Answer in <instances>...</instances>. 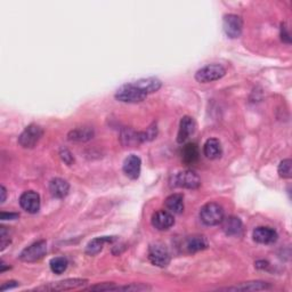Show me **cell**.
<instances>
[{
  "label": "cell",
  "instance_id": "obj_1",
  "mask_svg": "<svg viewBox=\"0 0 292 292\" xmlns=\"http://www.w3.org/2000/svg\"><path fill=\"white\" fill-rule=\"evenodd\" d=\"M200 219L207 226H215L223 222L224 209L216 202H209L200 210Z\"/></svg>",
  "mask_w": 292,
  "mask_h": 292
},
{
  "label": "cell",
  "instance_id": "obj_2",
  "mask_svg": "<svg viewBox=\"0 0 292 292\" xmlns=\"http://www.w3.org/2000/svg\"><path fill=\"white\" fill-rule=\"evenodd\" d=\"M147 97V95L138 89L134 84H128L120 87L115 93V99L124 103H140Z\"/></svg>",
  "mask_w": 292,
  "mask_h": 292
},
{
  "label": "cell",
  "instance_id": "obj_3",
  "mask_svg": "<svg viewBox=\"0 0 292 292\" xmlns=\"http://www.w3.org/2000/svg\"><path fill=\"white\" fill-rule=\"evenodd\" d=\"M226 74V70L220 64H209L203 66L196 73V79L199 83L208 84L222 79Z\"/></svg>",
  "mask_w": 292,
  "mask_h": 292
},
{
  "label": "cell",
  "instance_id": "obj_4",
  "mask_svg": "<svg viewBox=\"0 0 292 292\" xmlns=\"http://www.w3.org/2000/svg\"><path fill=\"white\" fill-rule=\"evenodd\" d=\"M148 260L158 267H166L170 263V254L165 244L153 243L148 248Z\"/></svg>",
  "mask_w": 292,
  "mask_h": 292
},
{
  "label": "cell",
  "instance_id": "obj_5",
  "mask_svg": "<svg viewBox=\"0 0 292 292\" xmlns=\"http://www.w3.org/2000/svg\"><path fill=\"white\" fill-rule=\"evenodd\" d=\"M44 135L43 128L37 125H30L18 137V144L24 148H33L42 140Z\"/></svg>",
  "mask_w": 292,
  "mask_h": 292
},
{
  "label": "cell",
  "instance_id": "obj_6",
  "mask_svg": "<svg viewBox=\"0 0 292 292\" xmlns=\"http://www.w3.org/2000/svg\"><path fill=\"white\" fill-rule=\"evenodd\" d=\"M46 252H47V243H46V241L42 240L25 248L20 255V259L24 263H33V261H38L44 258Z\"/></svg>",
  "mask_w": 292,
  "mask_h": 292
},
{
  "label": "cell",
  "instance_id": "obj_7",
  "mask_svg": "<svg viewBox=\"0 0 292 292\" xmlns=\"http://www.w3.org/2000/svg\"><path fill=\"white\" fill-rule=\"evenodd\" d=\"M223 28L224 32L230 39L239 38L243 30V21L242 18L235 14L225 15L223 20Z\"/></svg>",
  "mask_w": 292,
  "mask_h": 292
},
{
  "label": "cell",
  "instance_id": "obj_8",
  "mask_svg": "<svg viewBox=\"0 0 292 292\" xmlns=\"http://www.w3.org/2000/svg\"><path fill=\"white\" fill-rule=\"evenodd\" d=\"M87 282L88 281L83 280V279H68L64 281L55 282V283H50L48 285L40 286V288H37L35 290H38V291H66V290L80 288V286L85 285Z\"/></svg>",
  "mask_w": 292,
  "mask_h": 292
},
{
  "label": "cell",
  "instance_id": "obj_9",
  "mask_svg": "<svg viewBox=\"0 0 292 292\" xmlns=\"http://www.w3.org/2000/svg\"><path fill=\"white\" fill-rule=\"evenodd\" d=\"M176 185L183 188L194 189L201 185V179L197 172L192 170H184L176 176Z\"/></svg>",
  "mask_w": 292,
  "mask_h": 292
},
{
  "label": "cell",
  "instance_id": "obj_10",
  "mask_svg": "<svg viewBox=\"0 0 292 292\" xmlns=\"http://www.w3.org/2000/svg\"><path fill=\"white\" fill-rule=\"evenodd\" d=\"M20 206L29 213H37L40 209V197L37 192L27 191L20 198Z\"/></svg>",
  "mask_w": 292,
  "mask_h": 292
},
{
  "label": "cell",
  "instance_id": "obj_11",
  "mask_svg": "<svg viewBox=\"0 0 292 292\" xmlns=\"http://www.w3.org/2000/svg\"><path fill=\"white\" fill-rule=\"evenodd\" d=\"M175 224L172 213L166 210H159L152 216V225L158 230H167Z\"/></svg>",
  "mask_w": 292,
  "mask_h": 292
},
{
  "label": "cell",
  "instance_id": "obj_12",
  "mask_svg": "<svg viewBox=\"0 0 292 292\" xmlns=\"http://www.w3.org/2000/svg\"><path fill=\"white\" fill-rule=\"evenodd\" d=\"M196 128H197V125L193 118L188 116V115L183 116L181 120V124H179L177 142L181 143V144L184 142H186L188 138L194 134Z\"/></svg>",
  "mask_w": 292,
  "mask_h": 292
},
{
  "label": "cell",
  "instance_id": "obj_13",
  "mask_svg": "<svg viewBox=\"0 0 292 292\" xmlns=\"http://www.w3.org/2000/svg\"><path fill=\"white\" fill-rule=\"evenodd\" d=\"M252 237L256 242L261 244H270L274 243L275 241L278 240L279 235L276 233V230L273 228L260 226L254 230Z\"/></svg>",
  "mask_w": 292,
  "mask_h": 292
},
{
  "label": "cell",
  "instance_id": "obj_14",
  "mask_svg": "<svg viewBox=\"0 0 292 292\" xmlns=\"http://www.w3.org/2000/svg\"><path fill=\"white\" fill-rule=\"evenodd\" d=\"M141 168H142V161L141 159L135 154H131L124 162V172L126 173L127 177L130 179H137L141 175Z\"/></svg>",
  "mask_w": 292,
  "mask_h": 292
},
{
  "label": "cell",
  "instance_id": "obj_15",
  "mask_svg": "<svg viewBox=\"0 0 292 292\" xmlns=\"http://www.w3.org/2000/svg\"><path fill=\"white\" fill-rule=\"evenodd\" d=\"M222 227L224 233L228 235V237H237V235H240L242 233V222L238 218V217H234V216H230L223 219L222 222Z\"/></svg>",
  "mask_w": 292,
  "mask_h": 292
},
{
  "label": "cell",
  "instance_id": "obj_16",
  "mask_svg": "<svg viewBox=\"0 0 292 292\" xmlns=\"http://www.w3.org/2000/svg\"><path fill=\"white\" fill-rule=\"evenodd\" d=\"M49 191L52 196L57 199H63L69 194V183L62 178H54L49 183Z\"/></svg>",
  "mask_w": 292,
  "mask_h": 292
},
{
  "label": "cell",
  "instance_id": "obj_17",
  "mask_svg": "<svg viewBox=\"0 0 292 292\" xmlns=\"http://www.w3.org/2000/svg\"><path fill=\"white\" fill-rule=\"evenodd\" d=\"M203 153L210 160L218 159L223 154L222 144H220V142L216 140V138H210L203 146Z\"/></svg>",
  "mask_w": 292,
  "mask_h": 292
},
{
  "label": "cell",
  "instance_id": "obj_18",
  "mask_svg": "<svg viewBox=\"0 0 292 292\" xmlns=\"http://www.w3.org/2000/svg\"><path fill=\"white\" fill-rule=\"evenodd\" d=\"M134 84L138 89H141L142 91H144L146 95L155 93L159 89L161 88V81L157 78H145L135 81Z\"/></svg>",
  "mask_w": 292,
  "mask_h": 292
},
{
  "label": "cell",
  "instance_id": "obj_19",
  "mask_svg": "<svg viewBox=\"0 0 292 292\" xmlns=\"http://www.w3.org/2000/svg\"><path fill=\"white\" fill-rule=\"evenodd\" d=\"M271 286L267 282L263 281H252L247 282V283H242L237 286H232V288H225L223 290L228 291H261V290H268Z\"/></svg>",
  "mask_w": 292,
  "mask_h": 292
},
{
  "label": "cell",
  "instance_id": "obj_20",
  "mask_svg": "<svg viewBox=\"0 0 292 292\" xmlns=\"http://www.w3.org/2000/svg\"><path fill=\"white\" fill-rule=\"evenodd\" d=\"M94 130L90 127H81L70 131L68 138L71 142H87L93 138Z\"/></svg>",
  "mask_w": 292,
  "mask_h": 292
},
{
  "label": "cell",
  "instance_id": "obj_21",
  "mask_svg": "<svg viewBox=\"0 0 292 292\" xmlns=\"http://www.w3.org/2000/svg\"><path fill=\"white\" fill-rule=\"evenodd\" d=\"M185 248L188 252H191V254L198 252V251H202L208 248L207 239L204 237H201V235H194V237H189L186 240Z\"/></svg>",
  "mask_w": 292,
  "mask_h": 292
},
{
  "label": "cell",
  "instance_id": "obj_22",
  "mask_svg": "<svg viewBox=\"0 0 292 292\" xmlns=\"http://www.w3.org/2000/svg\"><path fill=\"white\" fill-rule=\"evenodd\" d=\"M166 208L170 211L171 213H182L184 211V198L182 194H171L169 196L166 201Z\"/></svg>",
  "mask_w": 292,
  "mask_h": 292
},
{
  "label": "cell",
  "instance_id": "obj_23",
  "mask_svg": "<svg viewBox=\"0 0 292 292\" xmlns=\"http://www.w3.org/2000/svg\"><path fill=\"white\" fill-rule=\"evenodd\" d=\"M199 147L194 143H188L183 147L182 151V159L186 165H194L199 160Z\"/></svg>",
  "mask_w": 292,
  "mask_h": 292
},
{
  "label": "cell",
  "instance_id": "obj_24",
  "mask_svg": "<svg viewBox=\"0 0 292 292\" xmlns=\"http://www.w3.org/2000/svg\"><path fill=\"white\" fill-rule=\"evenodd\" d=\"M114 238H109V237H102V238H96L94 240H91L88 243V245H87L86 254L89 256H95L97 254H100L105 245V243L112 242Z\"/></svg>",
  "mask_w": 292,
  "mask_h": 292
},
{
  "label": "cell",
  "instance_id": "obj_25",
  "mask_svg": "<svg viewBox=\"0 0 292 292\" xmlns=\"http://www.w3.org/2000/svg\"><path fill=\"white\" fill-rule=\"evenodd\" d=\"M50 269L55 274H62L68 268V260L64 257H56L50 260Z\"/></svg>",
  "mask_w": 292,
  "mask_h": 292
},
{
  "label": "cell",
  "instance_id": "obj_26",
  "mask_svg": "<svg viewBox=\"0 0 292 292\" xmlns=\"http://www.w3.org/2000/svg\"><path fill=\"white\" fill-rule=\"evenodd\" d=\"M292 161L290 159H285V160L281 161V163L279 165V175L281 178L284 179H289L292 177Z\"/></svg>",
  "mask_w": 292,
  "mask_h": 292
},
{
  "label": "cell",
  "instance_id": "obj_27",
  "mask_svg": "<svg viewBox=\"0 0 292 292\" xmlns=\"http://www.w3.org/2000/svg\"><path fill=\"white\" fill-rule=\"evenodd\" d=\"M11 243V239H9V233L7 232L6 227H2L0 228V250H4L5 248L7 247V245Z\"/></svg>",
  "mask_w": 292,
  "mask_h": 292
},
{
  "label": "cell",
  "instance_id": "obj_28",
  "mask_svg": "<svg viewBox=\"0 0 292 292\" xmlns=\"http://www.w3.org/2000/svg\"><path fill=\"white\" fill-rule=\"evenodd\" d=\"M60 154H61V158H62V160L66 163V165L71 166L74 162V158L72 155V153H71L68 148H62Z\"/></svg>",
  "mask_w": 292,
  "mask_h": 292
},
{
  "label": "cell",
  "instance_id": "obj_29",
  "mask_svg": "<svg viewBox=\"0 0 292 292\" xmlns=\"http://www.w3.org/2000/svg\"><path fill=\"white\" fill-rule=\"evenodd\" d=\"M281 37H282V40L285 43H290L291 40H290V34L288 32V30H286V27H285V24H282L281 25Z\"/></svg>",
  "mask_w": 292,
  "mask_h": 292
},
{
  "label": "cell",
  "instance_id": "obj_30",
  "mask_svg": "<svg viewBox=\"0 0 292 292\" xmlns=\"http://www.w3.org/2000/svg\"><path fill=\"white\" fill-rule=\"evenodd\" d=\"M0 218L3 220H13V219H17L18 218V213H7V212H2L0 215Z\"/></svg>",
  "mask_w": 292,
  "mask_h": 292
},
{
  "label": "cell",
  "instance_id": "obj_31",
  "mask_svg": "<svg viewBox=\"0 0 292 292\" xmlns=\"http://www.w3.org/2000/svg\"><path fill=\"white\" fill-rule=\"evenodd\" d=\"M18 285L17 282H15V281H9V282H6L3 286H2V291H6L8 289H13V288H16V286Z\"/></svg>",
  "mask_w": 292,
  "mask_h": 292
},
{
  "label": "cell",
  "instance_id": "obj_32",
  "mask_svg": "<svg viewBox=\"0 0 292 292\" xmlns=\"http://www.w3.org/2000/svg\"><path fill=\"white\" fill-rule=\"evenodd\" d=\"M6 188H5V186H2V203L6 201Z\"/></svg>",
  "mask_w": 292,
  "mask_h": 292
}]
</instances>
